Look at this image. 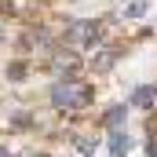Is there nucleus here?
<instances>
[{
  "mask_svg": "<svg viewBox=\"0 0 157 157\" xmlns=\"http://www.w3.org/2000/svg\"><path fill=\"white\" fill-rule=\"evenodd\" d=\"M95 99V88L88 84V80H59L55 88H51V102L59 106V110H80V106H88Z\"/></svg>",
  "mask_w": 157,
  "mask_h": 157,
  "instance_id": "f257e3e1",
  "label": "nucleus"
},
{
  "mask_svg": "<svg viewBox=\"0 0 157 157\" xmlns=\"http://www.w3.org/2000/svg\"><path fill=\"white\" fill-rule=\"evenodd\" d=\"M102 37V26L99 22H77V26H70V48H95Z\"/></svg>",
  "mask_w": 157,
  "mask_h": 157,
  "instance_id": "f03ea898",
  "label": "nucleus"
},
{
  "mask_svg": "<svg viewBox=\"0 0 157 157\" xmlns=\"http://www.w3.org/2000/svg\"><path fill=\"white\" fill-rule=\"evenodd\" d=\"M154 99H157V88H154V84H146V88H139V91L132 95L135 106H154Z\"/></svg>",
  "mask_w": 157,
  "mask_h": 157,
  "instance_id": "7ed1b4c3",
  "label": "nucleus"
},
{
  "mask_svg": "<svg viewBox=\"0 0 157 157\" xmlns=\"http://www.w3.org/2000/svg\"><path fill=\"white\" fill-rule=\"evenodd\" d=\"M110 150H113V157L128 154V135H124V132H113V135H110Z\"/></svg>",
  "mask_w": 157,
  "mask_h": 157,
  "instance_id": "20e7f679",
  "label": "nucleus"
},
{
  "mask_svg": "<svg viewBox=\"0 0 157 157\" xmlns=\"http://www.w3.org/2000/svg\"><path fill=\"white\" fill-rule=\"evenodd\" d=\"M73 143H77L80 154H95V146H99V139H91V135H84V132H77V135H73Z\"/></svg>",
  "mask_w": 157,
  "mask_h": 157,
  "instance_id": "39448f33",
  "label": "nucleus"
},
{
  "mask_svg": "<svg viewBox=\"0 0 157 157\" xmlns=\"http://www.w3.org/2000/svg\"><path fill=\"white\" fill-rule=\"evenodd\" d=\"M55 70H77V55H59L55 59Z\"/></svg>",
  "mask_w": 157,
  "mask_h": 157,
  "instance_id": "423d86ee",
  "label": "nucleus"
},
{
  "mask_svg": "<svg viewBox=\"0 0 157 157\" xmlns=\"http://www.w3.org/2000/svg\"><path fill=\"white\" fill-rule=\"evenodd\" d=\"M121 121H124V106H117V110H110V113H106V124H110V128L121 124Z\"/></svg>",
  "mask_w": 157,
  "mask_h": 157,
  "instance_id": "0eeeda50",
  "label": "nucleus"
},
{
  "mask_svg": "<svg viewBox=\"0 0 157 157\" xmlns=\"http://www.w3.org/2000/svg\"><path fill=\"white\" fill-rule=\"evenodd\" d=\"M11 77H15V80H22V77H26V66H22V62H18V66H11Z\"/></svg>",
  "mask_w": 157,
  "mask_h": 157,
  "instance_id": "6e6552de",
  "label": "nucleus"
}]
</instances>
